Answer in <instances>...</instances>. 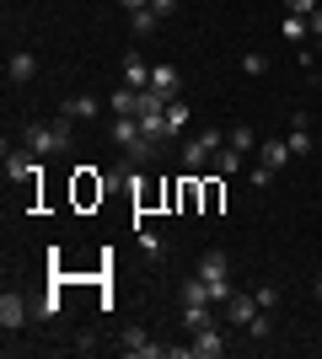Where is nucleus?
Instances as JSON below:
<instances>
[{
    "instance_id": "c756f323",
    "label": "nucleus",
    "mask_w": 322,
    "mask_h": 359,
    "mask_svg": "<svg viewBox=\"0 0 322 359\" xmlns=\"http://www.w3.org/2000/svg\"><path fill=\"white\" fill-rule=\"evenodd\" d=\"M307 27H311V38H322V6H317L311 16H307Z\"/></svg>"
},
{
    "instance_id": "c85d7f7f",
    "label": "nucleus",
    "mask_w": 322,
    "mask_h": 359,
    "mask_svg": "<svg viewBox=\"0 0 322 359\" xmlns=\"http://www.w3.org/2000/svg\"><path fill=\"white\" fill-rule=\"evenodd\" d=\"M151 11L156 16H172V11H177V0H151Z\"/></svg>"
},
{
    "instance_id": "9d476101",
    "label": "nucleus",
    "mask_w": 322,
    "mask_h": 359,
    "mask_svg": "<svg viewBox=\"0 0 322 359\" xmlns=\"http://www.w3.org/2000/svg\"><path fill=\"white\" fill-rule=\"evenodd\" d=\"M32 75H38V60H32L27 48H16L11 60H6V81H11V86H27Z\"/></svg>"
},
{
    "instance_id": "412c9836",
    "label": "nucleus",
    "mask_w": 322,
    "mask_h": 359,
    "mask_svg": "<svg viewBox=\"0 0 322 359\" xmlns=\"http://www.w3.org/2000/svg\"><path fill=\"white\" fill-rule=\"evenodd\" d=\"M253 145H258V135H253L247 123H236V129H231V150H242V156H247Z\"/></svg>"
},
{
    "instance_id": "423d86ee",
    "label": "nucleus",
    "mask_w": 322,
    "mask_h": 359,
    "mask_svg": "<svg viewBox=\"0 0 322 359\" xmlns=\"http://www.w3.org/2000/svg\"><path fill=\"white\" fill-rule=\"evenodd\" d=\"M119 354H129V359H161V354H167V344H151L140 327H129L119 338Z\"/></svg>"
},
{
    "instance_id": "5701e85b",
    "label": "nucleus",
    "mask_w": 322,
    "mask_h": 359,
    "mask_svg": "<svg viewBox=\"0 0 322 359\" xmlns=\"http://www.w3.org/2000/svg\"><path fill=\"white\" fill-rule=\"evenodd\" d=\"M307 16H290V11H285V38H295V43H301V38H307Z\"/></svg>"
},
{
    "instance_id": "f03ea898",
    "label": "nucleus",
    "mask_w": 322,
    "mask_h": 359,
    "mask_svg": "<svg viewBox=\"0 0 322 359\" xmlns=\"http://www.w3.org/2000/svg\"><path fill=\"white\" fill-rule=\"evenodd\" d=\"M199 279L210 285V300H220V306H226V295L236 290L231 285V269H226V252H204L199 257Z\"/></svg>"
},
{
    "instance_id": "ddd939ff",
    "label": "nucleus",
    "mask_w": 322,
    "mask_h": 359,
    "mask_svg": "<svg viewBox=\"0 0 322 359\" xmlns=\"http://www.w3.org/2000/svg\"><path fill=\"white\" fill-rule=\"evenodd\" d=\"M123 86H135V91L151 86V65L140 60V54H123Z\"/></svg>"
},
{
    "instance_id": "2eb2a0df",
    "label": "nucleus",
    "mask_w": 322,
    "mask_h": 359,
    "mask_svg": "<svg viewBox=\"0 0 322 359\" xmlns=\"http://www.w3.org/2000/svg\"><path fill=\"white\" fill-rule=\"evenodd\" d=\"M107 113H129V118H140V91L135 86H119L113 97H107Z\"/></svg>"
},
{
    "instance_id": "a878e982",
    "label": "nucleus",
    "mask_w": 322,
    "mask_h": 359,
    "mask_svg": "<svg viewBox=\"0 0 322 359\" xmlns=\"http://www.w3.org/2000/svg\"><path fill=\"white\" fill-rule=\"evenodd\" d=\"M242 70L247 75H263V70H269V60H263V54H242Z\"/></svg>"
},
{
    "instance_id": "7c9ffc66",
    "label": "nucleus",
    "mask_w": 322,
    "mask_h": 359,
    "mask_svg": "<svg viewBox=\"0 0 322 359\" xmlns=\"http://www.w3.org/2000/svg\"><path fill=\"white\" fill-rule=\"evenodd\" d=\"M123 11H140V6H151V0H119Z\"/></svg>"
},
{
    "instance_id": "2f4dec72",
    "label": "nucleus",
    "mask_w": 322,
    "mask_h": 359,
    "mask_svg": "<svg viewBox=\"0 0 322 359\" xmlns=\"http://www.w3.org/2000/svg\"><path fill=\"white\" fill-rule=\"evenodd\" d=\"M317 300H322V273H317Z\"/></svg>"
},
{
    "instance_id": "bb28decb",
    "label": "nucleus",
    "mask_w": 322,
    "mask_h": 359,
    "mask_svg": "<svg viewBox=\"0 0 322 359\" xmlns=\"http://www.w3.org/2000/svg\"><path fill=\"white\" fill-rule=\"evenodd\" d=\"M253 295H258V306H263V311H274V300H279V290H274V285H263V290H253Z\"/></svg>"
},
{
    "instance_id": "393cba45",
    "label": "nucleus",
    "mask_w": 322,
    "mask_h": 359,
    "mask_svg": "<svg viewBox=\"0 0 322 359\" xmlns=\"http://www.w3.org/2000/svg\"><path fill=\"white\" fill-rule=\"evenodd\" d=\"M317 6H322V0H285V11H290V16H311Z\"/></svg>"
},
{
    "instance_id": "7ed1b4c3",
    "label": "nucleus",
    "mask_w": 322,
    "mask_h": 359,
    "mask_svg": "<svg viewBox=\"0 0 322 359\" xmlns=\"http://www.w3.org/2000/svg\"><path fill=\"white\" fill-rule=\"evenodd\" d=\"M38 172H43V156H32L27 145H11V140H6V177L11 182H38Z\"/></svg>"
},
{
    "instance_id": "6e6552de",
    "label": "nucleus",
    "mask_w": 322,
    "mask_h": 359,
    "mask_svg": "<svg viewBox=\"0 0 322 359\" xmlns=\"http://www.w3.org/2000/svg\"><path fill=\"white\" fill-rule=\"evenodd\" d=\"M151 91H161L167 102H177V91H183V75H177V65H151Z\"/></svg>"
},
{
    "instance_id": "aec40b11",
    "label": "nucleus",
    "mask_w": 322,
    "mask_h": 359,
    "mask_svg": "<svg viewBox=\"0 0 322 359\" xmlns=\"http://www.w3.org/2000/svg\"><path fill=\"white\" fill-rule=\"evenodd\" d=\"M215 172H220V177H231V172H242V150H215Z\"/></svg>"
},
{
    "instance_id": "f257e3e1",
    "label": "nucleus",
    "mask_w": 322,
    "mask_h": 359,
    "mask_svg": "<svg viewBox=\"0 0 322 359\" xmlns=\"http://www.w3.org/2000/svg\"><path fill=\"white\" fill-rule=\"evenodd\" d=\"M22 145H27L32 156H60V150H70V145H76V135H70V118L27 123V129H22Z\"/></svg>"
},
{
    "instance_id": "9b49d317",
    "label": "nucleus",
    "mask_w": 322,
    "mask_h": 359,
    "mask_svg": "<svg viewBox=\"0 0 322 359\" xmlns=\"http://www.w3.org/2000/svg\"><path fill=\"white\" fill-rule=\"evenodd\" d=\"M210 161H215V145H210L204 135H194V140L183 145V166H188V172H204Z\"/></svg>"
},
{
    "instance_id": "6ab92c4d",
    "label": "nucleus",
    "mask_w": 322,
    "mask_h": 359,
    "mask_svg": "<svg viewBox=\"0 0 322 359\" xmlns=\"http://www.w3.org/2000/svg\"><path fill=\"white\" fill-rule=\"evenodd\" d=\"M188 129V102L177 97V102H167V135H183Z\"/></svg>"
},
{
    "instance_id": "39448f33",
    "label": "nucleus",
    "mask_w": 322,
    "mask_h": 359,
    "mask_svg": "<svg viewBox=\"0 0 322 359\" xmlns=\"http://www.w3.org/2000/svg\"><path fill=\"white\" fill-rule=\"evenodd\" d=\"M27 316H32L27 295H16V290H6V295H0V327H6V338L27 327Z\"/></svg>"
},
{
    "instance_id": "4468645a",
    "label": "nucleus",
    "mask_w": 322,
    "mask_h": 359,
    "mask_svg": "<svg viewBox=\"0 0 322 359\" xmlns=\"http://www.w3.org/2000/svg\"><path fill=\"white\" fill-rule=\"evenodd\" d=\"M65 118H70V123H81V118H97V97H86V91L65 97Z\"/></svg>"
},
{
    "instance_id": "4be33fe9",
    "label": "nucleus",
    "mask_w": 322,
    "mask_h": 359,
    "mask_svg": "<svg viewBox=\"0 0 322 359\" xmlns=\"http://www.w3.org/2000/svg\"><path fill=\"white\" fill-rule=\"evenodd\" d=\"M32 316L54 322V316H60V295H43V300H32Z\"/></svg>"
},
{
    "instance_id": "f8f14e48",
    "label": "nucleus",
    "mask_w": 322,
    "mask_h": 359,
    "mask_svg": "<svg viewBox=\"0 0 322 359\" xmlns=\"http://www.w3.org/2000/svg\"><path fill=\"white\" fill-rule=\"evenodd\" d=\"M258 156H263V166L269 172H279V166H290V140H258Z\"/></svg>"
},
{
    "instance_id": "f3484780",
    "label": "nucleus",
    "mask_w": 322,
    "mask_h": 359,
    "mask_svg": "<svg viewBox=\"0 0 322 359\" xmlns=\"http://www.w3.org/2000/svg\"><path fill=\"white\" fill-rule=\"evenodd\" d=\"M285 140H290V156H307V150H311V123L295 113V123H290V135H285Z\"/></svg>"
},
{
    "instance_id": "1a4fd4ad",
    "label": "nucleus",
    "mask_w": 322,
    "mask_h": 359,
    "mask_svg": "<svg viewBox=\"0 0 322 359\" xmlns=\"http://www.w3.org/2000/svg\"><path fill=\"white\" fill-rule=\"evenodd\" d=\"M107 135H113V145L119 150H129L145 129H140V118H129V113H113V123H107Z\"/></svg>"
},
{
    "instance_id": "dca6fc26",
    "label": "nucleus",
    "mask_w": 322,
    "mask_h": 359,
    "mask_svg": "<svg viewBox=\"0 0 322 359\" xmlns=\"http://www.w3.org/2000/svg\"><path fill=\"white\" fill-rule=\"evenodd\" d=\"M210 322H215V316H210V300H188V306H183V327L188 332L210 327Z\"/></svg>"
},
{
    "instance_id": "cd10ccee",
    "label": "nucleus",
    "mask_w": 322,
    "mask_h": 359,
    "mask_svg": "<svg viewBox=\"0 0 322 359\" xmlns=\"http://www.w3.org/2000/svg\"><path fill=\"white\" fill-rule=\"evenodd\" d=\"M247 332H253V338H269V311L253 316V327H247Z\"/></svg>"
},
{
    "instance_id": "20e7f679",
    "label": "nucleus",
    "mask_w": 322,
    "mask_h": 359,
    "mask_svg": "<svg viewBox=\"0 0 322 359\" xmlns=\"http://www.w3.org/2000/svg\"><path fill=\"white\" fill-rule=\"evenodd\" d=\"M258 295L253 290H231L226 295V327H253V316H258Z\"/></svg>"
},
{
    "instance_id": "0eeeda50",
    "label": "nucleus",
    "mask_w": 322,
    "mask_h": 359,
    "mask_svg": "<svg viewBox=\"0 0 322 359\" xmlns=\"http://www.w3.org/2000/svg\"><path fill=\"white\" fill-rule=\"evenodd\" d=\"M220 354H226V332L215 327V322L194 332V359H220Z\"/></svg>"
},
{
    "instance_id": "a211bd4d",
    "label": "nucleus",
    "mask_w": 322,
    "mask_h": 359,
    "mask_svg": "<svg viewBox=\"0 0 322 359\" xmlns=\"http://www.w3.org/2000/svg\"><path fill=\"white\" fill-rule=\"evenodd\" d=\"M129 27H135V38H151V32L161 27V16H156L151 6H140V11H129Z\"/></svg>"
},
{
    "instance_id": "b1692460",
    "label": "nucleus",
    "mask_w": 322,
    "mask_h": 359,
    "mask_svg": "<svg viewBox=\"0 0 322 359\" xmlns=\"http://www.w3.org/2000/svg\"><path fill=\"white\" fill-rule=\"evenodd\" d=\"M183 300H210V285H204V279H188V285H183ZM210 306H215V300H210Z\"/></svg>"
}]
</instances>
